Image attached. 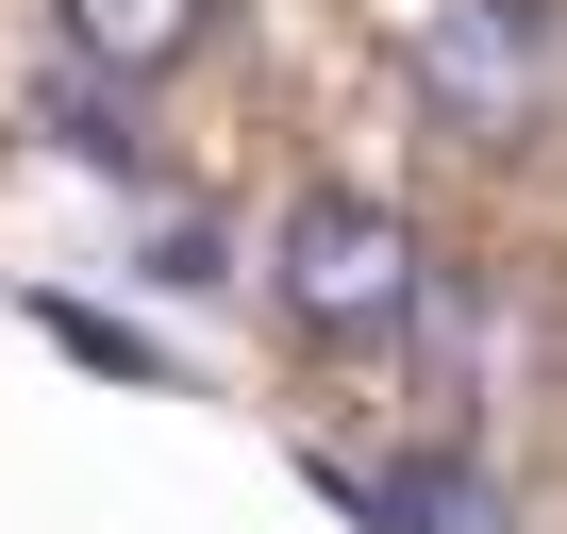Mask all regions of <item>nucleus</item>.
<instances>
[{
	"label": "nucleus",
	"mask_w": 567,
	"mask_h": 534,
	"mask_svg": "<svg viewBox=\"0 0 567 534\" xmlns=\"http://www.w3.org/2000/svg\"><path fill=\"white\" fill-rule=\"evenodd\" d=\"M267 285H284V318H301V351H384V335H417L434 250H417L401 201L301 184V201H284V234H267Z\"/></svg>",
	"instance_id": "nucleus-1"
},
{
	"label": "nucleus",
	"mask_w": 567,
	"mask_h": 534,
	"mask_svg": "<svg viewBox=\"0 0 567 534\" xmlns=\"http://www.w3.org/2000/svg\"><path fill=\"white\" fill-rule=\"evenodd\" d=\"M417 101L467 151H534L567 117V18L550 0H451V18L417 34Z\"/></svg>",
	"instance_id": "nucleus-2"
},
{
	"label": "nucleus",
	"mask_w": 567,
	"mask_h": 534,
	"mask_svg": "<svg viewBox=\"0 0 567 534\" xmlns=\"http://www.w3.org/2000/svg\"><path fill=\"white\" fill-rule=\"evenodd\" d=\"M51 34H68L101 84H151V68H184V51L217 34V0H51Z\"/></svg>",
	"instance_id": "nucleus-3"
}]
</instances>
